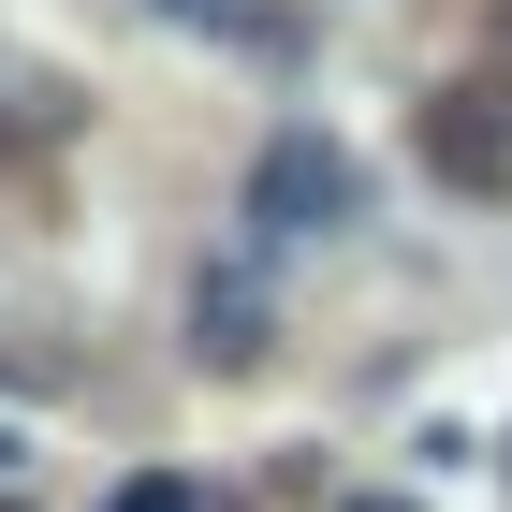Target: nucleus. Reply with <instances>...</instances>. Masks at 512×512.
I'll use <instances>...</instances> for the list:
<instances>
[{"label": "nucleus", "instance_id": "f257e3e1", "mask_svg": "<svg viewBox=\"0 0 512 512\" xmlns=\"http://www.w3.org/2000/svg\"><path fill=\"white\" fill-rule=\"evenodd\" d=\"M439 191H512V103L498 88H425V118H410Z\"/></svg>", "mask_w": 512, "mask_h": 512}, {"label": "nucleus", "instance_id": "f03ea898", "mask_svg": "<svg viewBox=\"0 0 512 512\" xmlns=\"http://www.w3.org/2000/svg\"><path fill=\"white\" fill-rule=\"evenodd\" d=\"M264 205H278V220H308V205L352 220V161H337V147H278V161H264Z\"/></svg>", "mask_w": 512, "mask_h": 512}]
</instances>
